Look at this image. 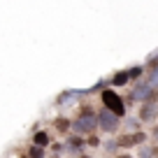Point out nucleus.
Masks as SVG:
<instances>
[{"label":"nucleus","mask_w":158,"mask_h":158,"mask_svg":"<svg viewBox=\"0 0 158 158\" xmlns=\"http://www.w3.org/2000/svg\"><path fill=\"white\" fill-rule=\"evenodd\" d=\"M93 128H95V112L84 109V112L79 114V118L74 121V130L79 135H89V133H93Z\"/></svg>","instance_id":"f257e3e1"},{"label":"nucleus","mask_w":158,"mask_h":158,"mask_svg":"<svg viewBox=\"0 0 158 158\" xmlns=\"http://www.w3.org/2000/svg\"><path fill=\"white\" fill-rule=\"evenodd\" d=\"M102 102H105V107H107L109 112H114L116 116L123 114V102H121V98H118L114 91H105L102 93Z\"/></svg>","instance_id":"f03ea898"},{"label":"nucleus","mask_w":158,"mask_h":158,"mask_svg":"<svg viewBox=\"0 0 158 158\" xmlns=\"http://www.w3.org/2000/svg\"><path fill=\"white\" fill-rule=\"evenodd\" d=\"M100 128L107 130V133H109V130L114 133V130L118 128V116L114 112H109V109H105V112L100 114Z\"/></svg>","instance_id":"7ed1b4c3"},{"label":"nucleus","mask_w":158,"mask_h":158,"mask_svg":"<svg viewBox=\"0 0 158 158\" xmlns=\"http://www.w3.org/2000/svg\"><path fill=\"white\" fill-rule=\"evenodd\" d=\"M47 142H49V137H47V133H37V135H35V144H37V147H44Z\"/></svg>","instance_id":"20e7f679"},{"label":"nucleus","mask_w":158,"mask_h":158,"mask_svg":"<svg viewBox=\"0 0 158 158\" xmlns=\"http://www.w3.org/2000/svg\"><path fill=\"white\" fill-rule=\"evenodd\" d=\"M149 95V86H137L135 89V98H147Z\"/></svg>","instance_id":"39448f33"},{"label":"nucleus","mask_w":158,"mask_h":158,"mask_svg":"<svg viewBox=\"0 0 158 158\" xmlns=\"http://www.w3.org/2000/svg\"><path fill=\"white\" fill-rule=\"evenodd\" d=\"M139 116H142L144 121H149V118L153 116V109H151V107H149V105H147V107H142V112H139Z\"/></svg>","instance_id":"423d86ee"},{"label":"nucleus","mask_w":158,"mask_h":158,"mask_svg":"<svg viewBox=\"0 0 158 158\" xmlns=\"http://www.w3.org/2000/svg\"><path fill=\"white\" fill-rule=\"evenodd\" d=\"M126 81H128V72H118L114 77V84H126Z\"/></svg>","instance_id":"0eeeda50"},{"label":"nucleus","mask_w":158,"mask_h":158,"mask_svg":"<svg viewBox=\"0 0 158 158\" xmlns=\"http://www.w3.org/2000/svg\"><path fill=\"white\" fill-rule=\"evenodd\" d=\"M42 156H44V153H42V149H40V147L30 149V158H42Z\"/></svg>","instance_id":"6e6552de"},{"label":"nucleus","mask_w":158,"mask_h":158,"mask_svg":"<svg viewBox=\"0 0 158 158\" xmlns=\"http://www.w3.org/2000/svg\"><path fill=\"white\" fill-rule=\"evenodd\" d=\"M151 86H158V70L151 74Z\"/></svg>","instance_id":"1a4fd4ad"},{"label":"nucleus","mask_w":158,"mask_h":158,"mask_svg":"<svg viewBox=\"0 0 158 158\" xmlns=\"http://www.w3.org/2000/svg\"><path fill=\"white\" fill-rule=\"evenodd\" d=\"M118 158H130V156H118Z\"/></svg>","instance_id":"9d476101"}]
</instances>
